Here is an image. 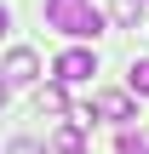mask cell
I'll return each instance as SVG.
<instances>
[{
	"label": "cell",
	"mask_w": 149,
	"mask_h": 154,
	"mask_svg": "<svg viewBox=\"0 0 149 154\" xmlns=\"http://www.w3.org/2000/svg\"><path fill=\"white\" fill-rule=\"evenodd\" d=\"M46 29H57V34H69V40H98L103 34V11L92 6V0H46Z\"/></svg>",
	"instance_id": "1"
},
{
	"label": "cell",
	"mask_w": 149,
	"mask_h": 154,
	"mask_svg": "<svg viewBox=\"0 0 149 154\" xmlns=\"http://www.w3.org/2000/svg\"><path fill=\"white\" fill-rule=\"evenodd\" d=\"M52 74H57V86H86V80L98 74V51H86V46H69V51L52 63Z\"/></svg>",
	"instance_id": "2"
},
{
	"label": "cell",
	"mask_w": 149,
	"mask_h": 154,
	"mask_svg": "<svg viewBox=\"0 0 149 154\" xmlns=\"http://www.w3.org/2000/svg\"><path fill=\"white\" fill-rule=\"evenodd\" d=\"M0 74H6V86H34V80H40V57H34L29 46H11V51L0 57Z\"/></svg>",
	"instance_id": "3"
},
{
	"label": "cell",
	"mask_w": 149,
	"mask_h": 154,
	"mask_svg": "<svg viewBox=\"0 0 149 154\" xmlns=\"http://www.w3.org/2000/svg\"><path fill=\"white\" fill-rule=\"evenodd\" d=\"M92 114H98V120H121V126H126V120H138L132 91H98V97H92Z\"/></svg>",
	"instance_id": "4"
},
{
	"label": "cell",
	"mask_w": 149,
	"mask_h": 154,
	"mask_svg": "<svg viewBox=\"0 0 149 154\" xmlns=\"http://www.w3.org/2000/svg\"><path fill=\"white\" fill-rule=\"evenodd\" d=\"M52 154H86V126L63 120V126L52 131Z\"/></svg>",
	"instance_id": "5"
},
{
	"label": "cell",
	"mask_w": 149,
	"mask_h": 154,
	"mask_svg": "<svg viewBox=\"0 0 149 154\" xmlns=\"http://www.w3.org/2000/svg\"><path fill=\"white\" fill-rule=\"evenodd\" d=\"M34 109H40V114L69 120V91H63V86H46V91H34Z\"/></svg>",
	"instance_id": "6"
},
{
	"label": "cell",
	"mask_w": 149,
	"mask_h": 154,
	"mask_svg": "<svg viewBox=\"0 0 149 154\" xmlns=\"http://www.w3.org/2000/svg\"><path fill=\"white\" fill-rule=\"evenodd\" d=\"M109 17H115L121 29H138V23H144V0H109Z\"/></svg>",
	"instance_id": "7"
},
{
	"label": "cell",
	"mask_w": 149,
	"mask_h": 154,
	"mask_svg": "<svg viewBox=\"0 0 149 154\" xmlns=\"http://www.w3.org/2000/svg\"><path fill=\"white\" fill-rule=\"evenodd\" d=\"M126 86H132V97H149V57H138V63H132Z\"/></svg>",
	"instance_id": "8"
},
{
	"label": "cell",
	"mask_w": 149,
	"mask_h": 154,
	"mask_svg": "<svg viewBox=\"0 0 149 154\" xmlns=\"http://www.w3.org/2000/svg\"><path fill=\"white\" fill-rule=\"evenodd\" d=\"M115 149H121V154H144L149 143H144V137H138V131H132V126H126V131H121V137H115Z\"/></svg>",
	"instance_id": "9"
},
{
	"label": "cell",
	"mask_w": 149,
	"mask_h": 154,
	"mask_svg": "<svg viewBox=\"0 0 149 154\" xmlns=\"http://www.w3.org/2000/svg\"><path fill=\"white\" fill-rule=\"evenodd\" d=\"M11 154H46V149H40L34 137H17V143H11Z\"/></svg>",
	"instance_id": "10"
},
{
	"label": "cell",
	"mask_w": 149,
	"mask_h": 154,
	"mask_svg": "<svg viewBox=\"0 0 149 154\" xmlns=\"http://www.w3.org/2000/svg\"><path fill=\"white\" fill-rule=\"evenodd\" d=\"M6 29H11V11H6V6H0V34H6Z\"/></svg>",
	"instance_id": "11"
},
{
	"label": "cell",
	"mask_w": 149,
	"mask_h": 154,
	"mask_svg": "<svg viewBox=\"0 0 149 154\" xmlns=\"http://www.w3.org/2000/svg\"><path fill=\"white\" fill-rule=\"evenodd\" d=\"M6 97H11V86H6V74H0V109H6Z\"/></svg>",
	"instance_id": "12"
},
{
	"label": "cell",
	"mask_w": 149,
	"mask_h": 154,
	"mask_svg": "<svg viewBox=\"0 0 149 154\" xmlns=\"http://www.w3.org/2000/svg\"><path fill=\"white\" fill-rule=\"evenodd\" d=\"M144 6H149V0H144Z\"/></svg>",
	"instance_id": "13"
},
{
	"label": "cell",
	"mask_w": 149,
	"mask_h": 154,
	"mask_svg": "<svg viewBox=\"0 0 149 154\" xmlns=\"http://www.w3.org/2000/svg\"><path fill=\"white\" fill-rule=\"evenodd\" d=\"M144 154H149V149H144Z\"/></svg>",
	"instance_id": "14"
}]
</instances>
